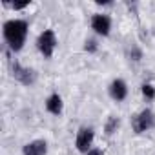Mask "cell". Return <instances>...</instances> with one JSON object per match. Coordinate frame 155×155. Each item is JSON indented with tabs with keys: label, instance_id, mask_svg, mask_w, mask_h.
Masks as SVG:
<instances>
[{
	"label": "cell",
	"instance_id": "6da1fadb",
	"mask_svg": "<svg viewBox=\"0 0 155 155\" xmlns=\"http://www.w3.org/2000/svg\"><path fill=\"white\" fill-rule=\"evenodd\" d=\"M28 35V22L26 20H8L4 24V38L13 51H20Z\"/></svg>",
	"mask_w": 155,
	"mask_h": 155
},
{
	"label": "cell",
	"instance_id": "7a4b0ae2",
	"mask_svg": "<svg viewBox=\"0 0 155 155\" xmlns=\"http://www.w3.org/2000/svg\"><path fill=\"white\" fill-rule=\"evenodd\" d=\"M37 46H38V49H40V53H42L44 57H51L53 51H55V46H57V37H55V33H53L51 29H46V31L38 37Z\"/></svg>",
	"mask_w": 155,
	"mask_h": 155
},
{
	"label": "cell",
	"instance_id": "3957f363",
	"mask_svg": "<svg viewBox=\"0 0 155 155\" xmlns=\"http://www.w3.org/2000/svg\"><path fill=\"white\" fill-rule=\"evenodd\" d=\"M153 124H155V117H153V113L150 110H144L137 117H133V130H135V133L148 131L150 128H153Z\"/></svg>",
	"mask_w": 155,
	"mask_h": 155
},
{
	"label": "cell",
	"instance_id": "277c9868",
	"mask_svg": "<svg viewBox=\"0 0 155 155\" xmlns=\"http://www.w3.org/2000/svg\"><path fill=\"white\" fill-rule=\"evenodd\" d=\"M91 142H93V130L91 128H81L79 133H77V142H75L77 144V150L88 153Z\"/></svg>",
	"mask_w": 155,
	"mask_h": 155
},
{
	"label": "cell",
	"instance_id": "5b68a950",
	"mask_svg": "<svg viewBox=\"0 0 155 155\" xmlns=\"http://www.w3.org/2000/svg\"><path fill=\"white\" fill-rule=\"evenodd\" d=\"M13 77H15L18 82L26 84V86H29V84L35 82V71L29 69V68H22V66L17 64V62L13 64Z\"/></svg>",
	"mask_w": 155,
	"mask_h": 155
},
{
	"label": "cell",
	"instance_id": "8992f818",
	"mask_svg": "<svg viewBox=\"0 0 155 155\" xmlns=\"http://www.w3.org/2000/svg\"><path fill=\"white\" fill-rule=\"evenodd\" d=\"M91 28L99 33V35H108L110 33V29H111V22H110V18L106 17V15H95L93 18H91Z\"/></svg>",
	"mask_w": 155,
	"mask_h": 155
},
{
	"label": "cell",
	"instance_id": "52a82bcc",
	"mask_svg": "<svg viewBox=\"0 0 155 155\" xmlns=\"http://www.w3.org/2000/svg\"><path fill=\"white\" fill-rule=\"evenodd\" d=\"M46 151H48L46 140H33V142L26 144L22 150L24 155H46Z\"/></svg>",
	"mask_w": 155,
	"mask_h": 155
},
{
	"label": "cell",
	"instance_id": "ba28073f",
	"mask_svg": "<svg viewBox=\"0 0 155 155\" xmlns=\"http://www.w3.org/2000/svg\"><path fill=\"white\" fill-rule=\"evenodd\" d=\"M110 95L115 99V101H124L126 95H128V88L124 84V81H113L111 86H110Z\"/></svg>",
	"mask_w": 155,
	"mask_h": 155
},
{
	"label": "cell",
	"instance_id": "9c48e42d",
	"mask_svg": "<svg viewBox=\"0 0 155 155\" xmlns=\"http://www.w3.org/2000/svg\"><path fill=\"white\" fill-rule=\"evenodd\" d=\"M46 108H48V111H49V113L58 115V113L62 111V99H60V95L53 93V95L46 101Z\"/></svg>",
	"mask_w": 155,
	"mask_h": 155
},
{
	"label": "cell",
	"instance_id": "30bf717a",
	"mask_svg": "<svg viewBox=\"0 0 155 155\" xmlns=\"http://www.w3.org/2000/svg\"><path fill=\"white\" fill-rule=\"evenodd\" d=\"M117 126H119V119L111 117V119L108 120V124H106V133H108V135H111V133L117 130Z\"/></svg>",
	"mask_w": 155,
	"mask_h": 155
},
{
	"label": "cell",
	"instance_id": "8fae6325",
	"mask_svg": "<svg viewBox=\"0 0 155 155\" xmlns=\"http://www.w3.org/2000/svg\"><path fill=\"white\" fill-rule=\"evenodd\" d=\"M142 95H144L146 99H153V97H155V88H153L151 84H144V86H142Z\"/></svg>",
	"mask_w": 155,
	"mask_h": 155
},
{
	"label": "cell",
	"instance_id": "7c38bea8",
	"mask_svg": "<svg viewBox=\"0 0 155 155\" xmlns=\"http://www.w3.org/2000/svg\"><path fill=\"white\" fill-rule=\"evenodd\" d=\"M95 49H97V44L93 40H88L86 42V51H95Z\"/></svg>",
	"mask_w": 155,
	"mask_h": 155
},
{
	"label": "cell",
	"instance_id": "4fadbf2b",
	"mask_svg": "<svg viewBox=\"0 0 155 155\" xmlns=\"http://www.w3.org/2000/svg\"><path fill=\"white\" fill-rule=\"evenodd\" d=\"M26 6H29V2H20V4H13L15 9H24Z\"/></svg>",
	"mask_w": 155,
	"mask_h": 155
},
{
	"label": "cell",
	"instance_id": "5bb4252c",
	"mask_svg": "<svg viewBox=\"0 0 155 155\" xmlns=\"http://www.w3.org/2000/svg\"><path fill=\"white\" fill-rule=\"evenodd\" d=\"M86 155H104V153H102L101 150H90V151H88Z\"/></svg>",
	"mask_w": 155,
	"mask_h": 155
}]
</instances>
